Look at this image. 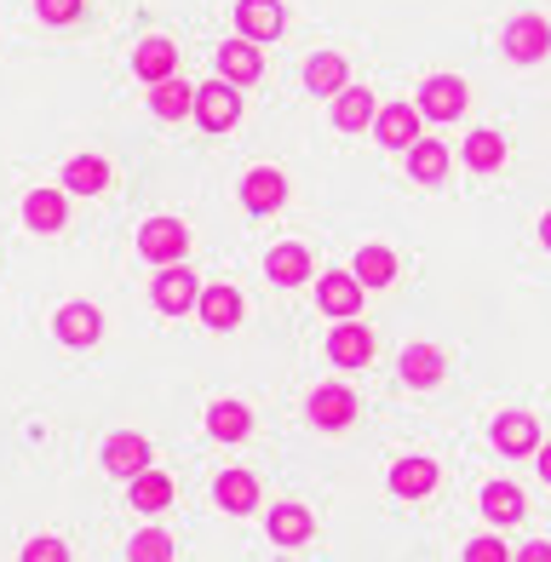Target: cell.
I'll return each instance as SVG.
<instances>
[{"label":"cell","mask_w":551,"mask_h":562,"mask_svg":"<svg viewBox=\"0 0 551 562\" xmlns=\"http://www.w3.org/2000/svg\"><path fill=\"white\" fill-rule=\"evenodd\" d=\"M138 247H144V259H149V265H184V252H190V229H184L179 218H144Z\"/></svg>","instance_id":"6da1fadb"},{"label":"cell","mask_w":551,"mask_h":562,"mask_svg":"<svg viewBox=\"0 0 551 562\" xmlns=\"http://www.w3.org/2000/svg\"><path fill=\"white\" fill-rule=\"evenodd\" d=\"M195 121L207 126V133H230V126L241 121V98L230 81H207V87H195Z\"/></svg>","instance_id":"7a4b0ae2"},{"label":"cell","mask_w":551,"mask_h":562,"mask_svg":"<svg viewBox=\"0 0 551 562\" xmlns=\"http://www.w3.org/2000/svg\"><path fill=\"white\" fill-rule=\"evenodd\" d=\"M149 299H156L161 316H184L195 299H202V288H195V270L184 265H161V276L149 281Z\"/></svg>","instance_id":"3957f363"},{"label":"cell","mask_w":551,"mask_h":562,"mask_svg":"<svg viewBox=\"0 0 551 562\" xmlns=\"http://www.w3.org/2000/svg\"><path fill=\"white\" fill-rule=\"evenodd\" d=\"M362 281L350 276V270H328L316 281V304H322V316H339V322H357V311H362Z\"/></svg>","instance_id":"277c9868"},{"label":"cell","mask_w":551,"mask_h":562,"mask_svg":"<svg viewBox=\"0 0 551 562\" xmlns=\"http://www.w3.org/2000/svg\"><path fill=\"white\" fill-rule=\"evenodd\" d=\"M465 104H471V87L460 75H431L419 87V115H431V121H454V115H465Z\"/></svg>","instance_id":"5b68a950"},{"label":"cell","mask_w":551,"mask_h":562,"mask_svg":"<svg viewBox=\"0 0 551 562\" xmlns=\"http://www.w3.org/2000/svg\"><path fill=\"white\" fill-rule=\"evenodd\" d=\"M305 414L316 430H345L350 419H357V396H350L345 385H316L311 402H305Z\"/></svg>","instance_id":"8992f818"},{"label":"cell","mask_w":551,"mask_h":562,"mask_svg":"<svg viewBox=\"0 0 551 562\" xmlns=\"http://www.w3.org/2000/svg\"><path fill=\"white\" fill-rule=\"evenodd\" d=\"M104 471L110 476H144L149 471V442L138 437V430H115V437L104 442Z\"/></svg>","instance_id":"52a82bcc"},{"label":"cell","mask_w":551,"mask_h":562,"mask_svg":"<svg viewBox=\"0 0 551 562\" xmlns=\"http://www.w3.org/2000/svg\"><path fill=\"white\" fill-rule=\"evenodd\" d=\"M506 53H511L517 64L546 58V53H551V30H546V18H535V12L511 18V23H506Z\"/></svg>","instance_id":"ba28073f"},{"label":"cell","mask_w":551,"mask_h":562,"mask_svg":"<svg viewBox=\"0 0 551 562\" xmlns=\"http://www.w3.org/2000/svg\"><path fill=\"white\" fill-rule=\"evenodd\" d=\"M288 201V178L276 172V167H254L241 178V207L247 213H276Z\"/></svg>","instance_id":"9c48e42d"},{"label":"cell","mask_w":551,"mask_h":562,"mask_svg":"<svg viewBox=\"0 0 551 562\" xmlns=\"http://www.w3.org/2000/svg\"><path fill=\"white\" fill-rule=\"evenodd\" d=\"M328 356H334L339 368H368V362H373V327L339 322L334 334H328Z\"/></svg>","instance_id":"30bf717a"},{"label":"cell","mask_w":551,"mask_h":562,"mask_svg":"<svg viewBox=\"0 0 551 562\" xmlns=\"http://www.w3.org/2000/svg\"><path fill=\"white\" fill-rule=\"evenodd\" d=\"M53 334L64 345H98V334H104V316H98V304H64V311L53 316Z\"/></svg>","instance_id":"8fae6325"},{"label":"cell","mask_w":551,"mask_h":562,"mask_svg":"<svg viewBox=\"0 0 551 562\" xmlns=\"http://www.w3.org/2000/svg\"><path fill=\"white\" fill-rule=\"evenodd\" d=\"M236 23H241V41H276V35H282L288 30V12L282 7H276V0H241V7H236Z\"/></svg>","instance_id":"7c38bea8"},{"label":"cell","mask_w":551,"mask_h":562,"mask_svg":"<svg viewBox=\"0 0 551 562\" xmlns=\"http://www.w3.org/2000/svg\"><path fill=\"white\" fill-rule=\"evenodd\" d=\"M259 69H265V58H259L254 41H224L218 46V81L247 87V81H259Z\"/></svg>","instance_id":"4fadbf2b"},{"label":"cell","mask_w":551,"mask_h":562,"mask_svg":"<svg viewBox=\"0 0 551 562\" xmlns=\"http://www.w3.org/2000/svg\"><path fill=\"white\" fill-rule=\"evenodd\" d=\"M133 69L144 75L149 87H156V81H172V69H179V46H172L167 35H149V41H138Z\"/></svg>","instance_id":"5bb4252c"},{"label":"cell","mask_w":551,"mask_h":562,"mask_svg":"<svg viewBox=\"0 0 551 562\" xmlns=\"http://www.w3.org/2000/svg\"><path fill=\"white\" fill-rule=\"evenodd\" d=\"M373 138L391 144V149H408L419 138V110L414 104H385L380 115H373Z\"/></svg>","instance_id":"9a60e30c"},{"label":"cell","mask_w":551,"mask_h":562,"mask_svg":"<svg viewBox=\"0 0 551 562\" xmlns=\"http://www.w3.org/2000/svg\"><path fill=\"white\" fill-rule=\"evenodd\" d=\"M69 207H64V190H30L23 195V224L35 229V236H53V229H64Z\"/></svg>","instance_id":"2e32d148"},{"label":"cell","mask_w":551,"mask_h":562,"mask_svg":"<svg viewBox=\"0 0 551 562\" xmlns=\"http://www.w3.org/2000/svg\"><path fill=\"white\" fill-rule=\"evenodd\" d=\"M265 276L276 281V288H299V281H311V252L299 247V241H282V247H270V259H265Z\"/></svg>","instance_id":"e0dca14e"},{"label":"cell","mask_w":551,"mask_h":562,"mask_svg":"<svg viewBox=\"0 0 551 562\" xmlns=\"http://www.w3.org/2000/svg\"><path fill=\"white\" fill-rule=\"evenodd\" d=\"M437 488V465L431 459H396L391 465V494L396 499H425Z\"/></svg>","instance_id":"ac0fdd59"},{"label":"cell","mask_w":551,"mask_h":562,"mask_svg":"<svg viewBox=\"0 0 551 562\" xmlns=\"http://www.w3.org/2000/svg\"><path fill=\"white\" fill-rule=\"evenodd\" d=\"M494 448L511 453V459H517V453H535V448H540V425H535L529 414H499V419H494Z\"/></svg>","instance_id":"d6986e66"},{"label":"cell","mask_w":551,"mask_h":562,"mask_svg":"<svg viewBox=\"0 0 551 562\" xmlns=\"http://www.w3.org/2000/svg\"><path fill=\"white\" fill-rule=\"evenodd\" d=\"M442 373H448V362H442L437 345H408V350H403V379H408L414 391L442 385Z\"/></svg>","instance_id":"ffe728a7"},{"label":"cell","mask_w":551,"mask_h":562,"mask_svg":"<svg viewBox=\"0 0 551 562\" xmlns=\"http://www.w3.org/2000/svg\"><path fill=\"white\" fill-rule=\"evenodd\" d=\"M373 92L368 87H345L339 98H334V126L339 133H362V126H373Z\"/></svg>","instance_id":"44dd1931"},{"label":"cell","mask_w":551,"mask_h":562,"mask_svg":"<svg viewBox=\"0 0 551 562\" xmlns=\"http://www.w3.org/2000/svg\"><path fill=\"white\" fill-rule=\"evenodd\" d=\"M408 178L414 184H442L448 178V149L437 138H414L408 144Z\"/></svg>","instance_id":"7402d4cb"},{"label":"cell","mask_w":551,"mask_h":562,"mask_svg":"<svg viewBox=\"0 0 551 562\" xmlns=\"http://www.w3.org/2000/svg\"><path fill=\"white\" fill-rule=\"evenodd\" d=\"M213 499H218V510H236V517H247V510L259 505V482L247 476V471H224V476L213 482Z\"/></svg>","instance_id":"603a6c76"},{"label":"cell","mask_w":551,"mask_h":562,"mask_svg":"<svg viewBox=\"0 0 551 562\" xmlns=\"http://www.w3.org/2000/svg\"><path fill=\"white\" fill-rule=\"evenodd\" d=\"M195 311H202V322H207V327L230 334V327L241 322V293H236V288H207L202 299H195Z\"/></svg>","instance_id":"cb8c5ba5"},{"label":"cell","mask_w":551,"mask_h":562,"mask_svg":"<svg viewBox=\"0 0 551 562\" xmlns=\"http://www.w3.org/2000/svg\"><path fill=\"white\" fill-rule=\"evenodd\" d=\"M311 533H316V522H311L305 505H276L270 510V540L276 546H305Z\"/></svg>","instance_id":"d4e9b609"},{"label":"cell","mask_w":551,"mask_h":562,"mask_svg":"<svg viewBox=\"0 0 551 562\" xmlns=\"http://www.w3.org/2000/svg\"><path fill=\"white\" fill-rule=\"evenodd\" d=\"M305 87L316 92V98H339L350 81H345V58L339 53H316L311 64H305Z\"/></svg>","instance_id":"484cf974"},{"label":"cell","mask_w":551,"mask_h":562,"mask_svg":"<svg viewBox=\"0 0 551 562\" xmlns=\"http://www.w3.org/2000/svg\"><path fill=\"white\" fill-rule=\"evenodd\" d=\"M247 430H254V414H247L241 402H213V407H207V437H218V442H241Z\"/></svg>","instance_id":"4316f807"},{"label":"cell","mask_w":551,"mask_h":562,"mask_svg":"<svg viewBox=\"0 0 551 562\" xmlns=\"http://www.w3.org/2000/svg\"><path fill=\"white\" fill-rule=\"evenodd\" d=\"M350 276H357L362 288H391V281H396V252L373 241V247L357 252V270H350Z\"/></svg>","instance_id":"83f0119b"},{"label":"cell","mask_w":551,"mask_h":562,"mask_svg":"<svg viewBox=\"0 0 551 562\" xmlns=\"http://www.w3.org/2000/svg\"><path fill=\"white\" fill-rule=\"evenodd\" d=\"M64 190H75V195H98V190H110V167L98 161V156H75V161L64 167Z\"/></svg>","instance_id":"f1b7e54d"},{"label":"cell","mask_w":551,"mask_h":562,"mask_svg":"<svg viewBox=\"0 0 551 562\" xmlns=\"http://www.w3.org/2000/svg\"><path fill=\"white\" fill-rule=\"evenodd\" d=\"M483 517H488L494 528L517 522V517H522V488H511V482H488V488H483Z\"/></svg>","instance_id":"f546056e"},{"label":"cell","mask_w":551,"mask_h":562,"mask_svg":"<svg viewBox=\"0 0 551 562\" xmlns=\"http://www.w3.org/2000/svg\"><path fill=\"white\" fill-rule=\"evenodd\" d=\"M149 110H156L161 121H179V115L195 110V92H190L184 81H156V98H149Z\"/></svg>","instance_id":"4dcf8cb0"},{"label":"cell","mask_w":551,"mask_h":562,"mask_svg":"<svg viewBox=\"0 0 551 562\" xmlns=\"http://www.w3.org/2000/svg\"><path fill=\"white\" fill-rule=\"evenodd\" d=\"M499 161H506V138H499V133H471V138H465V167L494 172Z\"/></svg>","instance_id":"1f68e13d"},{"label":"cell","mask_w":551,"mask_h":562,"mask_svg":"<svg viewBox=\"0 0 551 562\" xmlns=\"http://www.w3.org/2000/svg\"><path fill=\"white\" fill-rule=\"evenodd\" d=\"M167 499H172V482L161 471L133 476V510H167Z\"/></svg>","instance_id":"d6a6232c"},{"label":"cell","mask_w":551,"mask_h":562,"mask_svg":"<svg viewBox=\"0 0 551 562\" xmlns=\"http://www.w3.org/2000/svg\"><path fill=\"white\" fill-rule=\"evenodd\" d=\"M127 562H172V540L161 528H144L138 540L127 546Z\"/></svg>","instance_id":"836d02e7"},{"label":"cell","mask_w":551,"mask_h":562,"mask_svg":"<svg viewBox=\"0 0 551 562\" xmlns=\"http://www.w3.org/2000/svg\"><path fill=\"white\" fill-rule=\"evenodd\" d=\"M465 562H511V551L483 533V540H471V546H465Z\"/></svg>","instance_id":"e575fe53"},{"label":"cell","mask_w":551,"mask_h":562,"mask_svg":"<svg viewBox=\"0 0 551 562\" xmlns=\"http://www.w3.org/2000/svg\"><path fill=\"white\" fill-rule=\"evenodd\" d=\"M35 12L46 23H69V18H81V0H35Z\"/></svg>","instance_id":"d590c367"},{"label":"cell","mask_w":551,"mask_h":562,"mask_svg":"<svg viewBox=\"0 0 551 562\" xmlns=\"http://www.w3.org/2000/svg\"><path fill=\"white\" fill-rule=\"evenodd\" d=\"M23 562H69V551L58 540H30L23 546Z\"/></svg>","instance_id":"8d00e7d4"},{"label":"cell","mask_w":551,"mask_h":562,"mask_svg":"<svg viewBox=\"0 0 551 562\" xmlns=\"http://www.w3.org/2000/svg\"><path fill=\"white\" fill-rule=\"evenodd\" d=\"M517 562H551V546H546V540H535V546H522V551H517Z\"/></svg>","instance_id":"74e56055"},{"label":"cell","mask_w":551,"mask_h":562,"mask_svg":"<svg viewBox=\"0 0 551 562\" xmlns=\"http://www.w3.org/2000/svg\"><path fill=\"white\" fill-rule=\"evenodd\" d=\"M535 459H540V476L551 482V442H540V448H535Z\"/></svg>","instance_id":"f35d334b"},{"label":"cell","mask_w":551,"mask_h":562,"mask_svg":"<svg viewBox=\"0 0 551 562\" xmlns=\"http://www.w3.org/2000/svg\"><path fill=\"white\" fill-rule=\"evenodd\" d=\"M540 241H546V247H551V213H546V218H540Z\"/></svg>","instance_id":"ab89813d"}]
</instances>
